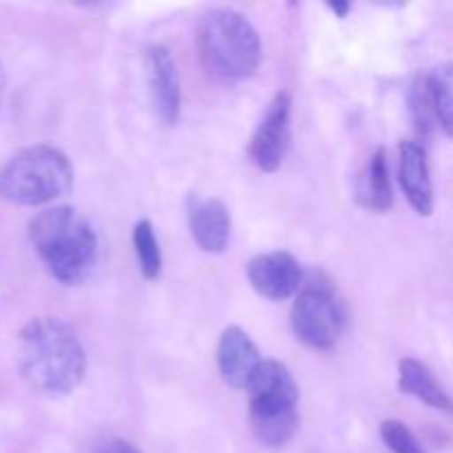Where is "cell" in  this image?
<instances>
[{
  "mask_svg": "<svg viewBox=\"0 0 453 453\" xmlns=\"http://www.w3.org/2000/svg\"><path fill=\"white\" fill-rule=\"evenodd\" d=\"M20 374L40 396H69L87 374V354L78 332L56 317L31 319L18 334Z\"/></svg>",
  "mask_w": 453,
  "mask_h": 453,
  "instance_id": "1",
  "label": "cell"
},
{
  "mask_svg": "<svg viewBox=\"0 0 453 453\" xmlns=\"http://www.w3.org/2000/svg\"><path fill=\"white\" fill-rule=\"evenodd\" d=\"M29 242L49 274L62 286H80L97 264V233L71 206H51L29 224Z\"/></svg>",
  "mask_w": 453,
  "mask_h": 453,
  "instance_id": "2",
  "label": "cell"
},
{
  "mask_svg": "<svg viewBox=\"0 0 453 453\" xmlns=\"http://www.w3.org/2000/svg\"><path fill=\"white\" fill-rule=\"evenodd\" d=\"M197 53L202 66L221 84L252 78L261 65V38L255 25L234 9H211L199 20Z\"/></svg>",
  "mask_w": 453,
  "mask_h": 453,
  "instance_id": "3",
  "label": "cell"
},
{
  "mask_svg": "<svg viewBox=\"0 0 453 453\" xmlns=\"http://www.w3.org/2000/svg\"><path fill=\"white\" fill-rule=\"evenodd\" d=\"M73 188V164L51 144L25 146L0 168V199L13 206H47Z\"/></svg>",
  "mask_w": 453,
  "mask_h": 453,
  "instance_id": "4",
  "label": "cell"
},
{
  "mask_svg": "<svg viewBox=\"0 0 453 453\" xmlns=\"http://www.w3.org/2000/svg\"><path fill=\"white\" fill-rule=\"evenodd\" d=\"M248 392V416L255 436L268 447H281L299 427V388L281 361L261 363Z\"/></svg>",
  "mask_w": 453,
  "mask_h": 453,
  "instance_id": "5",
  "label": "cell"
},
{
  "mask_svg": "<svg viewBox=\"0 0 453 453\" xmlns=\"http://www.w3.org/2000/svg\"><path fill=\"white\" fill-rule=\"evenodd\" d=\"M296 339L312 349H332L339 343L345 326V310L327 281H308L301 286L290 312Z\"/></svg>",
  "mask_w": 453,
  "mask_h": 453,
  "instance_id": "6",
  "label": "cell"
},
{
  "mask_svg": "<svg viewBox=\"0 0 453 453\" xmlns=\"http://www.w3.org/2000/svg\"><path fill=\"white\" fill-rule=\"evenodd\" d=\"M290 115L292 96L288 91H279L250 140V157L259 171L274 173L281 166L290 144Z\"/></svg>",
  "mask_w": 453,
  "mask_h": 453,
  "instance_id": "7",
  "label": "cell"
},
{
  "mask_svg": "<svg viewBox=\"0 0 453 453\" xmlns=\"http://www.w3.org/2000/svg\"><path fill=\"white\" fill-rule=\"evenodd\" d=\"M144 69L155 115L164 127H173L180 118L181 88L171 51L164 44H150L144 53Z\"/></svg>",
  "mask_w": 453,
  "mask_h": 453,
  "instance_id": "8",
  "label": "cell"
},
{
  "mask_svg": "<svg viewBox=\"0 0 453 453\" xmlns=\"http://www.w3.org/2000/svg\"><path fill=\"white\" fill-rule=\"evenodd\" d=\"M248 281L270 301H283L299 295L303 286V270L295 255L286 250H274L257 255L246 268Z\"/></svg>",
  "mask_w": 453,
  "mask_h": 453,
  "instance_id": "9",
  "label": "cell"
},
{
  "mask_svg": "<svg viewBox=\"0 0 453 453\" xmlns=\"http://www.w3.org/2000/svg\"><path fill=\"white\" fill-rule=\"evenodd\" d=\"M261 363L264 358L250 336L237 326L226 327L217 348V365L224 383L234 389H248Z\"/></svg>",
  "mask_w": 453,
  "mask_h": 453,
  "instance_id": "10",
  "label": "cell"
},
{
  "mask_svg": "<svg viewBox=\"0 0 453 453\" xmlns=\"http://www.w3.org/2000/svg\"><path fill=\"white\" fill-rule=\"evenodd\" d=\"M398 181L410 206L420 217L434 212V184L429 177L427 153L418 142H401L398 146Z\"/></svg>",
  "mask_w": 453,
  "mask_h": 453,
  "instance_id": "11",
  "label": "cell"
},
{
  "mask_svg": "<svg viewBox=\"0 0 453 453\" xmlns=\"http://www.w3.org/2000/svg\"><path fill=\"white\" fill-rule=\"evenodd\" d=\"M188 226L195 243L203 252L219 255L230 242V212L221 199L188 197Z\"/></svg>",
  "mask_w": 453,
  "mask_h": 453,
  "instance_id": "12",
  "label": "cell"
},
{
  "mask_svg": "<svg viewBox=\"0 0 453 453\" xmlns=\"http://www.w3.org/2000/svg\"><path fill=\"white\" fill-rule=\"evenodd\" d=\"M398 388H401L403 394H410V396L418 398L420 403L434 407V410L453 414V401L447 396L441 383L434 379L429 367L416 361V358H403L398 363Z\"/></svg>",
  "mask_w": 453,
  "mask_h": 453,
  "instance_id": "13",
  "label": "cell"
},
{
  "mask_svg": "<svg viewBox=\"0 0 453 453\" xmlns=\"http://www.w3.org/2000/svg\"><path fill=\"white\" fill-rule=\"evenodd\" d=\"M357 199L363 208L374 212H385L392 208V184H389V166L385 149H379L367 162L365 173L358 180Z\"/></svg>",
  "mask_w": 453,
  "mask_h": 453,
  "instance_id": "14",
  "label": "cell"
},
{
  "mask_svg": "<svg viewBox=\"0 0 453 453\" xmlns=\"http://www.w3.org/2000/svg\"><path fill=\"white\" fill-rule=\"evenodd\" d=\"M429 97H432L434 118L442 131L453 137V62L434 69L427 75Z\"/></svg>",
  "mask_w": 453,
  "mask_h": 453,
  "instance_id": "15",
  "label": "cell"
},
{
  "mask_svg": "<svg viewBox=\"0 0 453 453\" xmlns=\"http://www.w3.org/2000/svg\"><path fill=\"white\" fill-rule=\"evenodd\" d=\"M133 248H135L142 274L149 281L157 279L159 273H162V250H159L155 228L149 219L137 221L135 228H133Z\"/></svg>",
  "mask_w": 453,
  "mask_h": 453,
  "instance_id": "16",
  "label": "cell"
},
{
  "mask_svg": "<svg viewBox=\"0 0 453 453\" xmlns=\"http://www.w3.org/2000/svg\"><path fill=\"white\" fill-rule=\"evenodd\" d=\"M380 438L392 449V453H425L423 445L414 436V432L396 418H389L380 423Z\"/></svg>",
  "mask_w": 453,
  "mask_h": 453,
  "instance_id": "17",
  "label": "cell"
},
{
  "mask_svg": "<svg viewBox=\"0 0 453 453\" xmlns=\"http://www.w3.org/2000/svg\"><path fill=\"white\" fill-rule=\"evenodd\" d=\"M104 453H142L137 447H133L128 441H111L106 445Z\"/></svg>",
  "mask_w": 453,
  "mask_h": 453,
  "instance_id": "18",
  "label": "cell"
},
{
  "mask_svg": "<svg viewBox=\"0 0 453 453\" xmlns=\"http://www.w3.org/2000/svg\"><path fill=\"white\" fill-rule=\"evenodd\" d=\"M327 7H330L332 12H334L339 18H345V16H348L349 9H352V4H349V3H327Z\"/></svg>",
  "mask_w": 453,
  "mask_h": 453,
  "instance_id": "19",
  "label": "cell"
},
{
  "mask_svg": "<svg viewBox=\"0 0 453 453\" xmlns=\"http://www.w3.org/2000/svg\"><path fill=\"white\" fill-rule=\"evenodd\" d=\"M3 96H4V69L0 62V109H3Z\"/></svg>",
  "mask_w": 453,
  "mask_h": 453,
  "instance_id": "20",
  "label": "cell"
}]
</instances>
